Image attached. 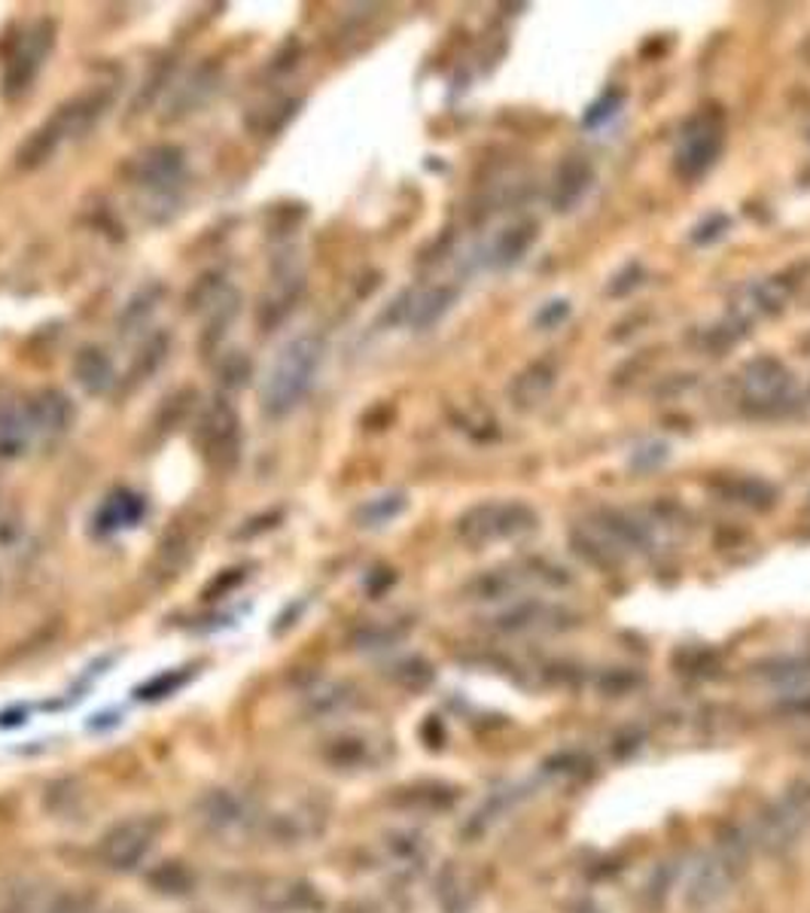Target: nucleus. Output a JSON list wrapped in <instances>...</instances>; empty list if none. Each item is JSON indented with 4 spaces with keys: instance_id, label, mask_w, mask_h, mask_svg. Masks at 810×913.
Listing matches in <instances>:
<instances>
[{
    "instance_id": "nucleus-1",
    "label": "nucleus",
    "mask_w": 810,
    "mask_h": 913,
    "mask_svg": "<svg viewBox=\"0 0 810 913\" xmlns=\"http://www.w3.org/2000/svg\"><path fill=\"white\" fill-rule=\"evenodd\" d=\"M323 338L314 333L296 335L293 342L280 347V354L271 362L266 384L259 393V405L271 420H280L305 400L308 388L323 362Z\"/></svg>"
},
{
    "instance_id": "nucleus-2",
    "label": "nucleus",
    "mask_w": 810,
    "mask_h": 913,
    "mask_svg": "<svg viewBox=\"0 0 810 913\" xmlns=\"http://www.w3.org/2000/svg\"><path fill=\"white\" fill-rule=\"evenodd\" d=\"M810 825V783L798 779L780 798L765 804L755 817V844L768 856H783L801 841Z\"/></svg>"
},
{
    "instance_id": "nucleus-3",
    "label": "nucleus",
    "mask_w": 810,
    "mask_h": 913,
    "mask_svg": "<svg viewBox=\"0 0 810 913\" xmlns=\"http://www.w3.org/2000/svg\"><path fill=\"white\" fill-rule=\"evenodd\" d=\"M193 439H196L198 457L205 460V466L210 472L229 475V472L238 470L244 436H241V417L232 408V402L223 400V396L210 402L208 408L198 415Z\"/></svg>"
},
{
    "instance_id": "nucleus-4",
    "label": "nucleus",
    "mask_w": 810,
    "mask_h": 913,
    "mask_svg": "<svg viewBox=\"0 0 810 913\" xmlns=\"http://www.w3.org/2000/svg\"><path fill=\"white\" fill-rule=\"evenodd\" d=\"M159 831H162V822L155 817H131L116 822L99 841V862L107 871H135L140 862L150 856Z\"/></svg>"
},
{
    "instance_id": "nucleus-5",
    "label": "nucleus",
    "mask_w": 810,
    "mask_h": 913,
    "mask_svg": "<svg viewBox=\"0 0 810 913\" xmlns=\"http://www.w3.org/2000/svg\"><path fill=\"white\" fill-rule=\"evenodd\" d=\"M53 46H56V25L49 19L34 22L19 37L13 56L7 58V68H3V97H19L28 92L53 53Z\"/></svg>"
},
{
    "instance_id": "nucleus-6",
    "label": "nucleus",
    "mask_w": 810,
    "mask_h": 913,
    "mask_svg": "<svg viewBox=\"0 0 810 913\" xmlns=\"http://www.w3.org/2000/svg\"><path fill=\"white\" fill-rule=\"evenodd\" d=\"M183 171H186V159H183L181 147L174 143H155V147H147L140 152L138 159H131L128 165V174H131V183L143 189L147 195H153L159 201H165L171 195L177 193V186L183 181Z\"/></svg>"
},
{
    "instance_id": "nucleus-7",
    "label": "nucleus",
    "mask_w": 810,
    "mask_h": 913,
    "mask_svg": "<svg viewBox=\"0 0 810 913\" xmlns=\"http://www.w3.org/2000/svg\"><path fill=\"white\" fill-rule=\"evenodd\" d=\"M738 877H741V874L734 871L716 850L704 853V856L692 865L688 877H685V908H692V911L698 913L710 911L719 901H726V895L731 892V883H734Z\"/></svg>"
},
{
    "instance_id": "nucleus-8",
    "label": "nucleus",
    "mask_w": 810,
    "mask_h": 913,
    "mask_svg": "<svg viewBox=\"0 0 810 913\" xmlns=\"http://www.w3.org/2000/svg\"><path fill=\"white\" fill-rule=\"evenodd\" d=\"M521 515H528V509H521V506H478L470 515H463L461 536L470 545H485V542L500 540V536H516V533L531 527L521 524Z\"/></svg>"
},
{
    "instance_id": "nucleus-9",
    "label": "nucleus",
    "mask_w": 810,
    "mask_h": 913,
    "mask_svg": "<svg viewBox=\"0 0 810 913\" xmlns=\"http://www.w3.org/2000/svg\"><path fill=\"white\" fill-rule=\"evenodd\" d=\"M107 107H111V95L101 92V89H89V92H80V95L65 101V104L49 116V125L56 128L61 140L83 138L92 125H99V119L107 113Z\"/></svg>"
},
{
    "instance_id": "nucleus-10",
    "label": "nucleus",
    "mask_w": 810,
    "mask_h": 913,
    "mask_svg": "<svg viewBox=\"0 0 810 913\" xmlns=\"http://www.w3.org/2000/svg\"><path fill=\"white\" fill-rule=\"evenodd\" d=\"M321 889L299 877H280L263 886L259 892V908L266 913H321L323 911Z\"/></svg>"
},
{
    "instance_id": "nucleus-11",
    "label": "nucleus",
    "mask_w": 810,
    "mask_h": 913,
    "mask_svg": "<svg viewBox=\"0 0 810 913\" xmlns=\"http://www.w3.org/2000/svg\"><path fill=\"white\" fill-rule=\"evenodd\" d=\"M28 415L37 436H61L73 427L77 408H73V402L65 390L46 388L28 400Z\"/></svg>"
},
{
    "instance_id": "nucleus-12",
    "label": "nucleus",
    "mask_w": 810,
    "mask_h": 913,
    "mask_svg": "<svg viewBox=\"0 0 810 913\" xmlns=\"http://www.w3.org/2000/svg\"><path fill=\"white\" fill-rule=\"evenodd\" d=\"M196 813L198 822L208 831H213V834H229V831L241 829V825L247 822V817H251L247 801L229 789L208 791V795L198 801Z\"/></svg>"
},
{
    "instance_id": "nucleus-13",
    "label": "nucleus",
    "mask_w": 810,
    "mask_h": 913,
    "mask_svg": "<svg viewBox=\"0 0 810 913\" xmlns=\"http://www.w3.org/2000/svg\"><path fill=\"white\" fill-rule=\"evenodd\" d=\"M37 429L31 424L28 402H3L0 405V460H19L28 454Z\"/></svg>"
},
{
    "instance_id": "nucleus-14",
    "label": "nucleus",
    "mask_w": 810,
    "mask_h": 913,
    "mask_svg": "<svg viewBox=\"0 0 810 913\" xmlns=\"http://www.w3.org/2000/svg\"><path fill=\"white\" fill-rule=\"evenodd\" d=\"M70 372H73V381H77L89 396H104V393H111L113 384H116L113 360L95 345H85L73 354Z\"/></svg>"
},
{
    "instance_id": "nucleus-15",
    "label": "nucleus",
    "mask_w": 810,
    "mask_h": 913,
    "mask_svg": "<svg viewBox=\"0 0 810 913\" xmlns=\"http://www.w3.org/2000/svg\"><path fill=\"white\" fill-rule=\"evenodd\" d=\"M716 150H719V128L707 119V116H698L692 128H685L683 138V150H680V165L688 177L695 174H704L710 162L716 159Z\"/></svg>"
},
{
    "instance_id": "nucleus-16",
    "label": "nucleus",
    "mask_w": 810,
    "mask_h": 913,
    "mask_svg": "<svg viewBox=\"0 0 810 913\" xmlns=\"http://www.w3.org/2000/svg\"><path fill=\"white\" fill-rule=\"evenodd\" d=\"M789 388V372L780 369L774 360H759L743 374V390L753 402L780 400L783 390Z\"/></svg>"
},
{
    "instance_id": "nucleus-17",
    "label": "nucleus",
    "mask_w": 810,
    "mask_h": 913,
    "mask_svg": "<svg viewBox=\"0 0 810 913\" xmlns=\"http://www.w3.org/2000/svg\"><path fill=\"white\" fill-rule=\"evenodd\" d=\"M61 143H65V140L58 138L56 128L49 123H43L40 128H34L28 138L19 143V150H15V165L22 167V171H37V167L46 165V162L56 155V150Z\"/></svg>"
},
{
    "instance_id": "nucleus-18",
    "label": "nucleus",
    "mask_w": 810,
    "mask_h": 913,
    "mask_svg": "<svg viewBox=\"0 0 810 913\" xmlns=\"http://www.w3.org/2000/svg\"><path fill=\"white\" fill-rule=\"evenodd\" d=\"M299 292H302V280H299V275L278 277V280L271 284V290L263 296V304H259V323H263V326H275V323H280V320L293 311Z\"/></svg>"
},
{
    "instance_id": "nucleus-19",
    "label": "nucleus",
    "mask_w": 810,
    "mask_h": 913,
    "mask_svg": "<svg viewBox=\"0 0 810 913\" xmlns=\"http://www.w3.org/2000/svg\"><path fill=\"white\" fill-rule=\"evenodd\" d=\"M147 883L153 892L159 895H171V899H181V895H189L196 889V874L189 871L183 862L171 858V862H159L153 871L147 874Z\"/></svg>"
},
{
    "instance_id": "nucleus-20",
    "label": "nucleus",
    "mask_w": 810,
    "mask_h": 913,
    "mask_svg": "<svg viewBox=\"0 0 810 913\" xmlns=\"http://www.w3.org/2000/svg\"><path fill=\"white\" fill-rule=\"evenodd\" d=\"M372 755V747L369 740L360 737V733H342V737H333L326 747H323V759L329 761L333 767H342V771H350V767H363L366 761Z\"/></svg>"
},
{
    "instance_id": "nucleus-21",
    "label": "nucleus",
    "mask_w": 810,
    "mask_h": 913,
    "mask_svg": "<svg viewBox=\"0 0 810 913\" xmlns=\"http://www.w3.org/2000/svg\"><path fill=\"white\" fill-rule=\"evenodd\" d=\"M458 801V791L448 786H436V783H424V786H412V789L400 791L396 804L405 810H420V813H439L448 810Z\"/></svg>"
},
{
    "instance_id": "nucleus-22",
    "label": "nucleus",
    "mask_w": 810,
    "mask_h": 913,
    "mask_svg": "<svg viewBox=\"0 0 810 913\" xmlns=\"http://www.w3.org/2000/svg\"><path fill=\"white\" fill-rule=\"evenodd\" d=\"M140 515H143V499L135 497V494H126V490H119V494H113V497L101 506L95 524H99V530L131 527Z\"/></svg>"
},
{
    "instance_id": "nucleus-23",
    "label": "nucleus",
    "mask_w": 810,
    "mask_h": 913,
    "mask_svg": "<svg viewBox=\"0 0 810 913\" xmlns=\"http://www.w3.org/2000/svg\"><path fill=\"white\" fill-rule=\"evenodd\" d=\"M591 767H594V761L582 749H560L543 764L545 776H552L558 783H579L591 774Z\"/></svg>"
},
{
    "instance_id": "nucleus-24",
    "label": "nucleus",
    "mask_w": 810,
    "mask_h": 913,
    "mask_svg": "<svg viewBox=\"0 0 810 913\" xmlns=\"http://www.w3.org/2000/svg\"><path fill=\"white\" fill-rule=\"evenodd\" d=\"M713 850L726 858L738 874L747 871V865H750V841H747V834L738 825H722L719 834H716V846Z\"/></svg>"
},
{
    "instance_id": "nucleus-25",
    "label": "nucleus",
    "mask_w": 810,
    "mask_h": 913,
    "mask_svg": "<svg viewBox=\"0 0 810 913\" xmlns=\"http://www.w3.org/2000/svg\"><path fill=\"white\" fill-rule=\"evenodd\" d=\"M384 846L393 862H400V865H424V858H427V841L415 831H393L387 834Z\"/></svg>"
},
{
    "instance_id": "nucleus-26",
    "label": "nucleus",
    "mask_w": 810,
    "mask_h": 913,
    "mask_svg": "<svg viewBox=\"0 0 810 913\" xmlns=\"http://www.w3.org/2000/svg\"><path fill=\"white\" fill-rule=\"evenodd\" d=\"M217 374H220V384L225 390H241L247 388L253 374V362L244 350H229L220 366H217Z\"/></svg>"
},
{
    "instance_id": "nucleus-27",
    "label": "nucleus",
    "mask_w": 810,
    "mask_h": 913,
    "mask_svg": "<svg viewBox=\"0 0 810 913\" xmlns=\"http://www.w3.org/2000/svg\"><path fill=\"white\" fill-rule=\"evenodd\" d=\"M393 682L405 692H420L433 682V667L427 664L424 658H405L393 667Z\"/></svg>"
},
{
    "instance_id": "nucleus-28",
    "label": "nucleus",
    "mask_w": 810,
    "mask_h": 913,
    "mask_svg": "<svg viewBox=\"0 0 810 913\" xmlns=\"http://www.w3.org/2000/svg\"><path fill=\"white\" fill-rule=\"evenodd\" d=\"M348 704H350V689L338 682V685H326V689H321V692L311 694V701H308V713H311V716H336V713H342Z\"/></svg>"
},
{
    "instance_id": "nucleus-29",
    "label": "nucleus",
    "mask_w": 810,
    "mask_h": 913,
    "mask_svg": "<svg viewBox=\"0 0 810 913\" xmlns=\"http://www.w3.org/2000/svg\"><path fill=\"white\" fill-rule=\"evenodd\" d=\"M448 302H451V292H445V290L424 292L418 302L408 308V323H415V326H430V323H433V320L445 311Z\"/></svg>"
},
{
    "instance_id": "nucleus-30",
    "label": "nucleus",
    "mask_w": 810,
    "mask_h": 913,
    "mask_svg": "<svg viewBox=\"0 0 810 913\" xmlns=\"http://www.w3.org/2000/svg\"><path fill=\"white\" fill-rule=\"evenodd\" d=\"M210 89H213V77H208V70H196L177 92V107H181L177 113H189L193 107H198L210 95Z\"/></svg>"
},
{
    "instance_id": "nucleus-31",
    "label": "nucleus",
    "mask_w": 810,
    "mask_h": 913,
    "mask_svg": "<svg viewBox=\"0 0 810 913\" xmlns=\"http://www.w3.org/2000/svg\"><path fill=\"white\" fill-rule=\"evenodd\" d=\"M405 499L403 497H378L372 502H366L360 509V524L363 527H381L393 521L396 515L403 512Z\"/></svg>"
},
{
    "instance_id": "nucleus-32",
    "label": "nucleus",
    "mask_w": 810,
    "mask_h": 913,
    "mask_svg": "<svg viewBox=\"0 0 810 913\" xmlns=\"http://www.w3.org/2000/svg\"><path fill=\"white\" fill-rule=\"evenodd\" d=\"M403 637V631L400 627H393V624H369V627H360L357 631V637H354V646L357 649H384V646H391V643H396V639Z\"/></svg>"
},
{
    "instance_id": "nucleus-33",
    "label": "nucleus",
    "mask_w": 810,
    "mask_h": 913,
    "mask_svg": "<svg viewBox=\"0 0 810 913\" xmlns=\"http://www.w3.org/2000/svg\"><path fill=\"white\" fill-rule=\"evenodd\" d=\"M169 345H171L169 335H153V338H150V345L140 350L143 357L135 362V378H147L150 372H155V369H159V362H162V357L169 354Z\"/></svg>"
},
{
    "instance_id": "nucleus-34",
    "label": "nucleus",
    "mask_w": 810,
    "mask_h": 913,
    "mask_svg": "<svg viewBox=\"0 0 810 913\" xmlns=\"http://www.w3.org/2000/svg\"><path fill=\"white\" fill-rule=\"evenodd\" d=\"M531 232H524V229H509V232L500 238V259L509 263V259L521 256V253L528 250V244H531Z\"/></svg>"
},
{
    "instance_id": "nucleus-35",
    "label": "nucleus",
    "mask_w": 810,
    "mask_h": 913,
    "mask_svg": "<svg viewBox=\"0 0 810 913\" xmlns=\"http://www.w3.org/2000/svg\"><path fill=\"white\" fill-rule=\"evenodd\" d=\"M637 685V677H630V673H625V670H618V673H610L606 677V682H601V689L606 694H622L628 692V689H634Z\"/></svg>"
},
{
    "instance_id": "nucleus-36",
    "label": "nucleus",
    "mask_w": 810,
    "mask_h": 913,
    "mask_svg": "<svg viewBox=\"0 0 810 913\" xmlns=\"http://www.w3.org/2000/svg\"><path fill=\"white\" fill-rule=\"evenodd\" d=\"M570 913H603V908L601 904H594L591 899H582L570 904Z\"/></svg>"
}]
</instances>
